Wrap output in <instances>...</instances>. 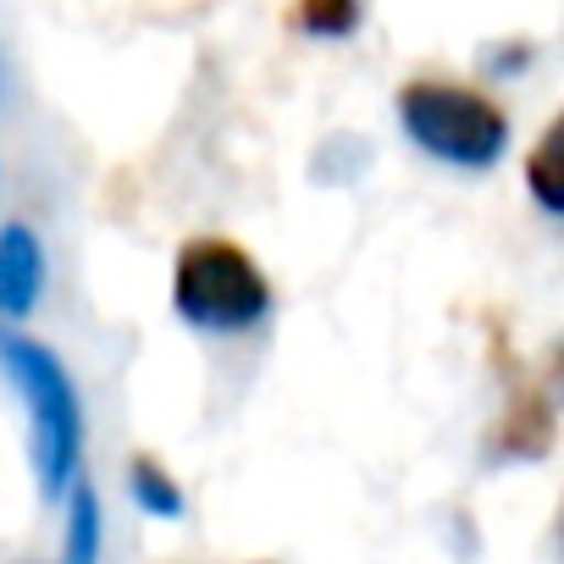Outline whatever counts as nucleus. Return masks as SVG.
Returning a JSON list of instances; mask_svg holds the SVG:
<instances>
[{"mask_svg":"<svg viewBox=\"0 0 564 564\" xmlns=\"http://www.w3.org/2000/svg\"><path fill=\"white\" fill-rule=\"evenodd\" d=\"M0 371L12 377V388L23 393V410H29V454H34L40 492L62 498L78 481V459H84L78 382L51 344L23 338V333H0Z\"/></svg>","mask_w":564,"mask_h":564,"instance_id":"obj_1","label":"nucleus"},{"mask_svg":"<svg viewBox=\"0 0 564 564\" xmlns=\"http://www.w3.org/2000/svg\"><path fill=\"white\" fill-rule=\"evenodd\" d=\"M399 122L415 150L459 172H492L509 155V117L481 89L448 78H415L399 89Z\"/></svg>","mask_w":564,"mask_h":564,"instance_id":"obj_2","label":"nucleus"},{"mask_svg":"<svg viewBox=\"0 0 564 564\" xmlns=\"http://www.w3.org/2000/svg\"><path fill=\"white\" fill-rule=\"evenodd\" d=\"M172 305L199 333H249L271 311V282L232 238H194L172 265Z\"/></svg>","mask_w":564,"mask_h":564,"instance_id":"obj_3","label":"nucleus"},{"mask_svg":"<svg viewBox=\"0 0 564 564\" xmlns=\"http://www.w3.org/2000/svg\"><path fill=\"white\" fill-rule=\"evenodd\" d=\"M45 300V243L34 227H0V322H23Z\"/></svg>","mask_w":564,"mask_h":564,"instance_id":"obj_4","label":"nucleus"},{"mask_svg":"<svg viewBox=\"0 0 564 564\" xmlns=\"http://www.w3.org/2000/svg\"><path fill=\"white\" fill-rule=\"evenodd\" d=\"M100 547H106V509H100V492L78 476V487H67L62 564H100Z\"/></svg>","mask_w":564,"mask_h":564,"instance_id":"obj_5","label":"nucleus"},{"mask_svg":"<svg viewBox=\"0 0 564 564\" xmlns=\"http://www.w3.org/2000/svg\"><path fill=\"white\" fill-rule=\"evenodd\" d=\"M128 492H133V503L150 514V520H177L183 514V487L172 481V470L166 465H155V459H133V470H128Z\"/></svg>","mask_w":564,"mask_h":564,"instance_id":"obj_6","label":"nucleus"},{"mask_svg":"<svg viewBox=\"0 0 564 564\" xmlns=\"http://www.w3.org/2000/svg\"><path fill=\"white\" fill-rule=\"evenodd\" d=\"M525 183H531V194H536V205L547 210V216H558L564 210V177H558V122L542 133V144L531 150V161H525Z\"/></svg>","mask_w":564,"mask_h":564,"instance_id":"obj_7","label":"nucleus"},{"mask_svg":"<svg viewBox=\"0 0 564 564\" xmlns=\"http://www.w3.org/2000/svg\"><path fill=\"white\" fill-rule=\"evenodd\" d=\"M294 23L305 34H316V40H344L360 23V0H300Z\"/></svg>","mask_w":564,"mask_h":564,"instance_id":"obj_8","label":"nucleus"}]
</instances>
